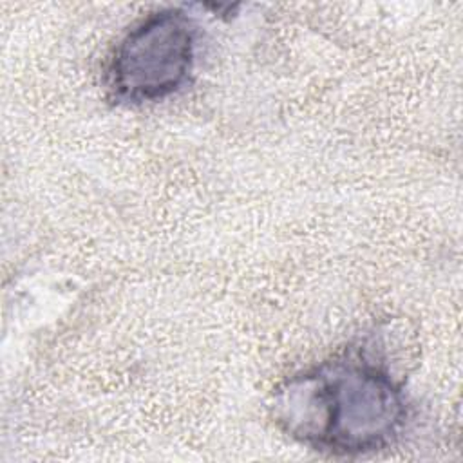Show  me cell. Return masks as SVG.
Masks as SVG:
<instances>
[{
	"label": "cell",
	"mask_w": 463,
	"mask_h": 463,
	"mask_svg": "<svg viewBox=\"0 0 463 463\" xmlns=\"http://www.w3.org/2000/svg\"><path fill=\"white\" fill-rule=\"evenodd\" d=\"M412 403L394 373L383 336L365 333L324 360L293 373L273 392L271 418L297 443L335 458L394 447Z\"/></svg>",
	"instance_id": "obj_1"
},
{
	"label": "cell",
	"mask_w": 463,
	"mask_h": 463,
	"mask_svg": "<svg viewBox=\"0 0 463 463\" xmlns=\"http://www.w3.org/2000/svg\"><path fill=\"white\" fill-rule=\"evenodd\" d=\"M199 36L195 18L177 5L134 22L107 56V99L118 107H141L183 90L195 71Z\"/></svg>",
	"instance_id": "obj_2"
}]
</instances>
